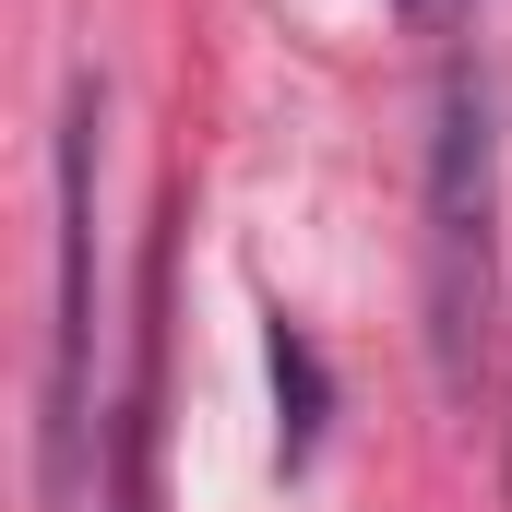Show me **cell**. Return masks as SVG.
Returning <instances> with one entry per match:
<instances>
[{"mask_svg":"<svg viewBox=\"0 0 512 512\" xmlns=\"http://www.w3.org/2000/svg\"><path fill=\"white\" fill-rule=\"evenodd\" d=\"M96 131L108 84L72 72L48 143V382H36V512L96 501Z\"/></svg>","mask_w":512,"mask_h":512,"instance_id":"obj_1","label":"cell"},{"mask_svg":"<svg viewBox=\"0 0 512 512\" xmlns=\"http://www.w3.org/2000/svg\"><path fill=\"white\" fill-rule=\"evenodd\" d=\"M489 298H501V96L489 60H453L429 108V358L453 393L477 382Z\"/></svg>","mask_w":512,"mask_h":512,"instance_id":"obj_2","label":"cell"},{"mask_svg":"<svg viewBox=\"0 0 512 512\" xmlns=\"http://www.w3.org/2000/svg\"><path fill=\"white\" fill-rule=\"evenodd\" d=\"M274 393H286V465L310 453V429H322V370H310V346L274 322Z\"/></svg>","mask_w":512,"mask_h":512,"instance_id":"obj_3","label":"cell"},{"mask_svg":"<svg viewBox=\"0 0 512 512\" xmlns=\"http://www.w3.org/2000/svg\"><path fill=\"white\" fill-rule=\"evenodd\" d=\"M501 477H512V417H501Z\"/></svg>","mask_w":512,"mask_h":512,"instance_id":"obj_4","label":"cell"}]
</instances>
